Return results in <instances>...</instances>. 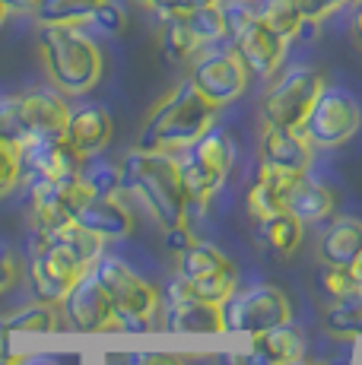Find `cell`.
<instances>
[{"label":"cell","mask_w":362,"mask_h":365,"mask_svg":"<svg viewBox=\"0 0 362 365\" xmlns=\"http://www.w3.org/2000/svg\"><path fill=\"white\" fill-rule=\"evenodd\" d=\"M61 305H64V318L73 331H83V334L124 331L105 286L93 277V270H83V277L73 283V289L67 292Z\"/></svg>","instance_id":"obj_11"},{"label":"cell","mask_w":362,"mask_h":365,"mask_svg":"<svg viewBox=\"0 0 362 365\" xmlns=\"http://www.w3.org/2000/svg\"><path fill=\"white\" fill-rule=\"evenodd\" d=\"M337 4H340V6H343V4H350V0H337Z\"/></svg>","instance_id":"obj_51"},{"label":"cell","mask_w":362,"mask_h":365,"mask_svg":"<svg viewBox=\"0 0 362 365\" xmlns=\"http://www.w3.org/2000/svg\"><path fill=\"white\" fill-rule=\"evenodd\" d=\"M165 242H169V248L175 251V255H181V251H187L194 245V235H191V229H187L185 222H178V226L165 229Z\"/></svg>","instance_id":"obj_40"},{"label":"cell","mask_w":362,"mask_h":365,"mask_svg":"<svg viewBox=\"0 0 362 365\" xmlns=\"http://www.w3.org/2000/svg\"><path fill=\"white\" fill-rule=\"evenodd\" d=\"M6 6V13H36L38 0H0Z\"/></svg>","instance_id":"obj_42"},{"label":"cell","mask_w":362,"mask_h":365,"mask_svg":"<svg viewBox=\"0 0 362 365\" xmlns=\"http://www.w3.org/2000/svg\"><path fill=\"white\" fill-rule=\"evenodd\" d=\"M111 133H115V124H111V115L102 105H80V108H71L64 140L86 163L95 159L99 153H105V146L111 143Z\"/></svg>","instance_id":"obj_16"},{"label":"cell","mask_w":362,"mask_h":365,"mask_svg":"<svg viewBox=\"0 0 362 365\" xmlns=\"http://www.w3.org/2000/svg\"><path fill=\"white\" fill-rule=\"evenodd\" d=\"M187 26H191L194 38L204 45H217V41H226V16H222V4H210V6H200V10L185 13Z\"/></svg>","instance_id":"obj_32"},{"label":"cell","mask_w":362,"mask_h":365,"mask_svg":"<svg viewBox=\"0 0 362 365\" xmlns=\"http://www.w3.org/2000/svg\"><path fill=\"white\" fill-rule=\"evenodd\" d=\"M178 165L187 200H210L232 168V140L226 130L210 128L187 146V156L178 159Z\"/></svg>","instance_id":"obj_6"},{"label":"cell","mask_w":362,"mask_h":365,"mask_svg":"<svg viewBox=\"0 0 362 365\" xmlns=\"http://www.w3.org/2000/svg\"><path fill=\"white\" fill-rule=\"evenodd\" d=\"M80 175L93 194H115L118 187H121V178H124L121 168L111 165V163H93V165L83 163Z\"/></svg>","instance_id":"obj_33"},{"label":"cell","mask_w":362,"mask_h":365,"mask_svg":"<svg viewBox=\"0 0 362 365\" xmlns=\"http://www.w3.org/2000/svg\"><path fill=\"white\" fill-rule=\"evenodd\" d=\"M311 140L305 137V130H289V128H276V124L264 121L261 130V159L274 168L283 172H296L305 175L311 165Z\"/></svg>","instance_id":"obj_17"},{"label":"cell","mask_w":362,"mask_h":365,"mask_svg":"<svg viewBox=\"0 0 362 365\" xmlns=\"http://www.w3.org/2000/svg\"><path fill=\"white\" fill-rule=\"evenodd\" d=\"M248 4H257V0H248Z\"/></svg>","instance_id":"obj_52"},{"label":"cell","mask_w":362,"mask_h":365,"mask_svg":"<svg viewBox=\"0 0 362 365\" xmlns=\"http://www.w3.org/2000/svg\"><path fill=\"white\" fill-rule=\"evenodd\" d=\"M254 10H257V19H261L264 26H270V29L286 41L299 38V32L309 26L296 0H257Z\"/></svg>","instance_id":"obj_27"},{"label":"cell","mask_w":362,"mask_h":365,"mask_svg":"<svg viewBox=\"0 0 362 365\" xmlns=\"http://www.w3.org/2000/svg\"><path fill=\"white\" fill-rule=\"evenodd\" d=\"M19 273H23L19 255L13 248H0V296H4L10 286H16Z\"/></svg>","instance_id":"obj_39"},{"label":"cell","mask_w":362,"mask_h":365,"mask_svg":"<svg viewBox=\"0 0 362 365\" xmlns=\"http://www.w3.org/2000/svg\"><path fill=\"white\" fill-rule=\"evenodd\" d=\"M128 362L130 365H185L172 353H137V356H130Z\"/></svg>","instance_id":"obj_41"},{"label":"cell","mask_w":362,"mask_h":365,"mask_svg":"<svg viewBox=\"0 0 362 365\" xmlns=\"http://www.w3.org/2000/svg\"><path fill=\"white\" fill-rule=\"evenodd\" d=\"M217 105H210L197 93L191 80L178 83L146 118L137 150H156V153H175L187 150L197 137H204L213 128Z\"/></svg>","instance_id":"obj_2"},{"label":"cell","mask_w":362,"mask_h":365,"mask_svg":"<svg viewBox=\"0 0 362 365\" xmlns=\"http://www.w3.org/2000/svg\"><path fill=\"white\" fill-rule=\"evenodd\" d=\"M362 255V222L359 220H337L318 238V257L331 267H353Z\"/></svg>","instance_id":"obj_22"},{"label":"cell","mask_w":362,"mask_h":365,"mask_svg":"<svg viewBox=\"0 0 362 365\" xmlns=\"http://www.w3.org/2000/svg\"><path fill=\"white\" fill-rule=\"evenodd\" d=\"M4 19H6V6L0 4V26H4Z\"/></svg>","instance_id":"obj_48"},{"label":"cell","mask_w":362,"mask_h":365,"mask_svg":"<svg viewBox=\"0 0 362 365\" xmlns=\"http://www.w3.org/2000/svg\"><path fill=\"white\" fill-rule=\"evenodd\" d=\"M299 178H302V175L283 172V168H274V165L261 163L254 185L248 187V197H245L252 220L264 222V220H270V216L283 213V210H286V197H289L292 185H296Z\"/></svg>","instance_id":"obj_19"},{"label":"cell","mask_w":362,"mask_h":365,"mask_svg":"<svg viewBox=\"0 0 362 365\" xmlns=\"http://www.w3.org/2000/svg\"><path fill=\"white\" fill-rule=\"evenodd\" d=\"M302 356H305V340H302V334L289 324L254 334L252 346H248V359L254 365H292L302 359Z\"/></svg>","instance_id":"obj_21"},{"label":"cell","mask_w":362,"mask_h":365,"mask_svg":"<svg viewBox=\"0 0 362 365\" xmlns=\"http://www.w3.org/2000/svg\"><path fill=\"white\" fill-rule=\"evenodd\" d=\"M29 210H32V222L38 226V232H51V229L73 220L58 178L29 181Z\"/></svg>","instance_id":"obj_23"},{"label":"cell","mask_w":362,"mask_h":365,"mask_svg":"<svg viewBox=\"0 0 362 365\" xmlns=\"http://www.w3.org/2000/svg\"><path fill=\"white\" fill-rule=\"evenodd\" d=\"M292 365H311V362H302V359H299V362H292ZM318 365H324V362H318Z\"/></svg>","instance_id":"obj_50"},{"label":"cell","mask_w":362,"mask_h":365,"mask_svg":"<svg viewBox=\"0 0 362 365\" xmlns=\"http://www.w3.org/2000/svg\"><path fill=\"white\" fill-rule=\"evenodd\" d=\"M178 277L191 286V292L204 302L222 305L235 292V264L213 245L194 242L178 255Z\"/></svg>","instance_id":"obj_9"},{"label":"cell","mask_w":362,"mask_h":365,"mask_svg":"<svg viewBox=\"0 0 362 365\" xmlns=\"http://www.w3.org/2000/svg\"><path fill=\"white\" fill-rule=\"evenodd\" d=\"M324 327L340 340H362V289L333 299L324 312Z\"/></svg>","instance_id":"obj_26"},{"label":"cell","mask_w":362,"mask_h":365,"mask_svg":"<svg viewBox=\"0 0 362 365\" xmlns=\"http://www.w3.org/2000/svg\"><path fill=\"white\" fill-rule=\"evenodd\" d=\"M162 48H165V54H169L172 61H178V64L181 61H187V58H194V54L200 51V41L194 38L185 13H181V16L162 19Z\"/></svg>","instance_id":"obj_31"},{"label":"cell","mask_w":362,"mask_h":365,"mask_svg":"<svg viewBox=\"0 0 362 365\" xmlns=\"http://www.w3.org/2000/svg\"><path fill=\"white\" fill-rule=\"evenodd\" d=\"M143 4H150V0H143Z\"/></svg>","instance_id":"obj_54"},{"label":"cell","mask_w":362,"mask_h":365,"mask_svg":"<svg viewBox=\"0 0 362 365\" xmlns=\"http://www.w3.org/2000/svg\"><path fill=\"white\" fill-rule=\"evenodd\" d=\"M359 124H362V108L353 99V93L337 89V86H324L321 96L311 105L302 130L311 140V146L333 150V146H343L346 140L356 137Z\"/></svg>","instance_id":"obj_7"},{"label":"cell","mask_w":362,"mask_h":365,"mask_svg":"<svg viewBox=\"0 0 362 365\" xmlns=\"http://www.w3.org/2000/svg\"><path fill=\"white\" fill-rule=\"evenodd\" d=\"M16 362H19V359H16V356H13V359H10V362H0V365H16Z\"/></svg>","instance_id":"obj_49"},{"label":"cell","mask_w":362,"mask_h":365,"mask_svg":"<svg viewBox=\"0 0 362 365\" xmlns=\"http://www.w3.org/2000/svg\"><path fill=\"white\" fill-rule=\"evenodd\" d=\"M350 270H353V277H356V283H359V289H362V255L356 257V261H353Z\"/></svg>","instance_id":"obj_47"},{"label":"cell","mask_w":362,"mask_h":365,"mask_svg":"<svg viewBox=\"0 0 362 365\" xmlns=\"http://www.w3.org/2000/svg\"><path fill=\"white\" fill-rule=\"evenodd\" d=\"M292 308L289 299L283 296L276 286H252L245 292H232L222 302V321H226V331L235 334H264L270 327L289 324Z\"/></svg>","instance_id":"obj_8"},{"label":"cell","mask_w":362,"mask_h":365,"mask_svg":"<svg viewBox=\"0 0 362 365\" xmlns=\"http://www.w3.org/2000/svg\"><path fill=\"white\" fill-rule=\"evenodd\" d=\"M353 29H356V38L362 41V0L356 4V19H353Z\"/></svg>","instance_id":"obj_46"},{"label":"cell","mask_w":362,"mask_h":365,"mask_svg":"<svg viewBox=\"0 0 362 365\" xmlns=\"http://www.w3.org/2000/svg\"><path fill=\"white\" fill-rule=\"evenodd\" d=\"M210 4H219V0H150L146 6H150L159 19H169V16H181V13L200 10V6H210Z\"/></svg>","instance_id":"obj_38"},{"label":"cell","mask_w":362,"mask_h":365,"mask_svg":"<svg viewBox=\"0 0 362 365\" xmlns=\"http://www.w3.org/2000/svg\"><path fill=\"white\" fill-rule=\"evenodd\" d=\"M222 365H254V362L248 359V353H229L222 356Z\"/></svg>","instance_id":"obj_44"},{"label":"cell","mask_w":362,"mask_h":365,"mask_svg":"<svg viewBox=\"0 0 362 365\" xmlns=\"http://www.w3.org/2000/svg\"><path fill=\"white\" fill-rule=\"evenodd\" d=\"M83 163H86V159H83L64 137L23 140V143H19V165H23V178H29V181L64 178V175L80 172Z\"/></svg>","instance_id":"obj_14"},{"label":"cell","mask_w":362,"mask_h":365,"mask_svg":"<svg viewBox=\"0 0 362 365\" xmlns=\"http://www.w3.org/2000/svg\"><path fill=\"white\" fill-rule=\"evenodd\" d=\"M248 67L242 64V58L232 51V48H213V51L200 54L191 67V76L187 80L197 86V93L204 96L210 105H222L235 102L242 93L248 89Z\"/></svg>","instance_id":"obj_10"},{"label":"cell","mask_w":362,"mask_h":365,"mask_svg":"<svg viewBox=\"0 0 362 365\" xmlns=\"http://www.w3.org/2000/svg\"><path fill=\"white\" fill-rule=\"evenodd\" d=\"M38 54L61 96H83L102 80V51L80 26H41Z\"/></svg>","instance_id":"obj_1"},{"label":"cell","mask_w":362,"mask_h":365,"mask_svg":"<svg viewBox=\"0 0 362 365\" xmlns=\"http://www.w3.org/2000/svg\"><path fill=\"white\" fill-rule=\"evenodd\" d=\"M321 289L331 299H343V296H350V292H356L359 283H356V277H353L350 267H331V264H324Z\"/></svg>","instance_id":"obj_36"},{"label":"cell","mask_w":362,"mask_h":365,"mask_svg":"<svg viewBox=\"0 0 362 365\" xmlns=\"http://www.w3.org/2000/svg\"><path fill=\"white\" fill-rule=\"evenodd\" d=\"M23 178V165H19V143L0 140V197L13 191Z\"/></svg>","instance_id":"obj_34"},{"label":"cell","mask_w":362,"mask_h":365,"mask_svg":"<svg viewBox=\"0 0 362 365\" xmlns=\"http://www.w3.org/2000/svg\"><path fill=\"white\" fill-rule=\"evenodd\" d=\"M16 108H19V121H23V140L64 137L67 118H71V105L64 102L61 93L32 89V93L16 96Z\"/></svg>","instance_id":"obj_15"},{"label":"cell","mask_w":362,"mask_h":365,"mask_svg":"<svg viewBox=\"0 0 362 365\" xmlns=\"http://www.w3.org/2000/svg\"><path fill=\"white\" fill-rule=\"evenodd\" d=\"M89 23L105 35H121L124 29H128V10H124L118 0H102V4L95 6V13H93Z\"/></svg>","instance_id":"obj_35"},{"label":"cell","mask_w":362,"mask_h":365,"mask_svg":"<svg viewBox=\"0 0 362 365\" xmlns=\"http://www.w3.org/2000/svg\"><path fill=\"white\" fill-rule=\"evenodd\" d=\"M124 181L165 229L185 222L191 200H187L185 191L181 165L172 153L134 150L128 156V163H124Z\"/></svg>","instance_id":"obj_3"},{"label":"cell","mask_w":362,"mask_h":365,"mask_svg":"<svg viewBox=\"0 0 362 365\" xmlns=\"http://www.w3.org/2000/svg\"><path fill=\"white\" fill-rule=\"evenodd\" d=\"M165 321H169V331H175V334H222L226 331L222 305H217V302H204L197 296L169 299Z\"/></svg>","instance_id":"obj_20"},{"label":"cell","mask_w":362,"mask_h":365,"mask_svg":"<svg viewBox=\"0 0 362 365\" xmlns=\"http://www.w3.org/2000/svg\"><path fill=\"white\" fill-rule=\"evenodd\" d=\"M257 226H261V238L274 251H280V255H292V251L302 245V235H305V222L299 220V216H292L289 210L257 222Z\"/></svg>","instance_id":"obj_30"},{"label":"cell","mask_w":362,"mask_h":365,"mask_svg":"<svg viewBox=\"0 0 362 365\" xmlns=\"http://www.w3.org/2000/svg\"><path fill=\"white\" fill-rule=\"evenodd\" d=\"M324 89V76L321 70L299 64L289 67L270 83V89L264 93L261 111L264 121L276 124V128H289V130H302L305 118H309L311 105L321 96Z\"/></svg>","instance_id":"obj_5"},{"label":"cell","mask_w":362,"mask_h":365,"mask_svg":"<svg viewBox=\"0 0 362 365\" xmlns=\"http://www.w3.org/2000/svg\"><path fill=\"white\" fill-rule=\"evenodd\" d=\"M286 210L292 216H299L302 222H318V220H327L333 213V191L318 181H309L302 178L292 185L289 197H286Z\"/></svg>","instance_id":"obj_24"},{"label":"cell","mask_w":362,"mask_h":365,"mask_svg":"<svg viewBox=\"0 0 362 365\" xmlns=\"http://www.w3.org/2000/svg\"><path fill=\"white\" fill-rule=\"evenodd\" d=\"M16 365H61V362L51 359V356H29V359H19Z\"/></svg>","instance_id":"obj_45"},{"label":"cell","mask_w":362,"mask_h":365,"mask_svg":"<svg viewBox=\"0 0 362 365\" xmlns=\"http://www.w3.org/2000/svg\"><path fill=\"white\" fill-rule=\"evenodd\" d=\"M0 140L23 143V121H19L16 96H6V99H0Z\"/></svg>","instance_id":"obj_37"},{"label":"cell","mask_w":362,"mask_h":365,"mask_svg":"<svg viewBox=\"0 0 362 365\" xmlns=\"http://www.w3.org/2000/svg\"><path fill=\"white\" fill-rule=\"evenodd\" d=\"M229 41H232V51L242 58V64L248 67V73L254 76H274L276 70L283 67V58H286V38H280L270 26H264L261 19H257V13L252 19H248L245 26H242L239 32L229 35Z\"/></svg>","instance_id":"obj_13"},{"label":"cell","mask_w":362,"mask_h":365,"mask_svg":"<svg viewBox=\"0 0 362 365\" xmlns=\"http://www.w3.org/2000/svg\"><path fill=\"white\" fill-rule=\"evenodd\" d=\"M99 4L102 0H38L36 19L41 26H83Z\"/></svg>","instance_id":"obj_28"},{"label":"cell","mask_w":362,"mask_h":365,"mask_svg":"<svg viewBox=\"0 0 362 365\" xmlns=\"http://www.w3.org/2000/svg\"><path fill=\"white\" fill-rule=\"evenodd\" d=\"M13 359V349H10V331H6L4 318H0V362H10Z\"/></svg>","instance_id":"obj_43"},{"label":"cell","mask_w":362,"mask_h":365,"mask_svg":"<svg viewBox=\"0 0 362 365\" xmlns=\"http://www.w3.org/2000/svg\"><path fill=\"white\" fill-rule=\"evenodd\" d=\"M41 235H45L51 245L64 248L67 255H73L83 267L93 264L95 257L102 255V245H105V238H99L95 232H89V229L80 226L76 220L64 222V226H58V229H51V232H41Z\"/></svg>","instance_id":"obj_25"},{"label":"cell","mask_w":362,"mask_h":365,"mask_svg":"<svg viewBox=\"0 0 362 365\" xmlns=\"http://www.w3.org/2000/svg\"><path fill=\"white\" fill-rule=\"evenodd\" d=\"M350 4H359V0H350Z\"/></svg>","instance_id":"obj_53"},{"label":"cell","mask_w":362,"mask_h":365,"mask_svg":"<svg viewBox=\"0 0 362 365\" xmlns=\"http://www.w3.org/2000/svg\"><path fill=\"white\" fill-rule=\"evenodd\" d=\"M6 331L13 334H54L61 331V312L54 308V302H36V305L23 308V312L10 314V318H4Z\"/></svg>","instance_id":"obj_29"},{"label":"cell","mask_w":362,"mask_h":365,"mask_svg":"<svg viewBox=\"0 0 362 365\" xmlns=\"http://www.w3.org/2000/svg\"><path fill=\"white\" fill-rule=\"evenodd\" d=\"M83 267L73 255H67L64 248L51 245L41 235V245L36 248V257L29 261V283L32 292L38 296V302H64V296L73 289V283L83 277Z\"/></svg>","instance_id":"obj_12"},{"label":"cell","mask_w":362,"mask_h":365,"mask_svg":"<svg viewBox=\"0 0 362 365\" xmlns=\"http://www.w3.org/2000/svg\"><path fill=\"white\" fill-rule=\"evenodd\" d=\"M73 220L80 222V226H86L89 232L105 238V242L130 235V229H134V213H130V207L124 203V197L118 191L115 194H89V200L76 210Z\"/></svg>","instance_id":"obj_18"},{"label":"cell","mask_w":362,"mask_h":365,"mask_svg":"<svg viewBox=\"0 0 362 365\" xmlns=\"http://www.w3.org/2000/svg\"><path fill=\"white\" fill-rule=\"evenodd\" d=\"M93 277L105 286L111 305H115L124 327H143L146 321H152L159 314V308H162V296H159L143 277H137L124 261H118L115 255L95 257Z\"/></svg>","instance_id":"obj_4"},{"label":"cell","mask_w":362,"mask_h":365,"mask_svg":"<svg viewBox=\"0 0 362 365\" xmlns=\"http://www.w3.org/2000/svg\"><path fill=\"white\" fill-rule=\"evenodd\" d=\"M124 365H130V362H124Z\"/></svg>","instance_id":"obj_55"}]
</instances>
